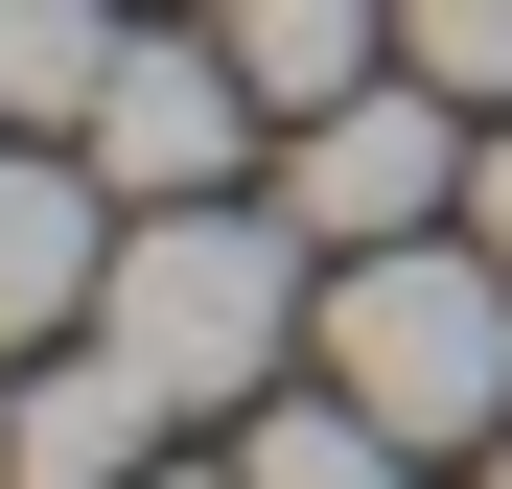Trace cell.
<instances>
[{"label": "cell", "mask_w": 512, "mask_h": 489, "mask_svg": "<svg viewBox=\"0 0 512 489\" xmlns=\"http://www.w3.org/2000/svg\"><path fill=\"white\" fill-rule=\"evenodd\" d=\"M466 233H489V257H512V140H466Z\"/></svg>", "instance_id": "obj_11"}, {"label": "cell", "mask_w": 512, "mask_h": 489, "mask_svg": "<svg viewBox=\"0 0 512 489\" xmlns=\"http://www.w3.org/2000/svg\"><path fill=\"white\" fill-rule=\"evenodd\" d=\"M303 350H326V396H373V420L443 466V443L512 420V257H489V233H466V257H443V233H373V257H326V326H303Z\"/></svg>", "instance_id": "obj_2"}, {"label": "cell", "mask_w": 512, "mask_h": 489, "mask_svg": "<svg viewBox=\"0 0 512 489\" xmlns=\"http://www.w3.org/2000/svg\"><path fill=\"white\" fill-rule=\"evenodd\" d=\"M117 163L94 140H24L0 117V350H47V326H94V280H117Z\"/></svg>", "instance_id": "obj_5"}, {"label": "cell", "mask_w": 512, "mask_h": 489, "mask_svg": "<svg viewBox=\"0 0 512 489\" xmlns=\"http://www.w3.org/2000/svg\"><path fill=\"white\" fill-rule=\"evenodd\" d=\"M210 24H233V70H256L280 117H326L350 70H396V0H210Z\"/></svg>", "instance_id": "obj_7"}, {"label": "cell", "mask_w": 512, "mask_h": 489, "mask_svg": "<svg viewBox=\"0 0 512 489\" xmlns=\"http://www.w3.org/2000/svg\"><path fill=\"white\" fill-rule=\"evenodd\" d=\"M140 489H163V466H140Z\"/></svg>", "instance_id": "obj_13"}, {"label": "cell", "mask_w": 512, "mask_h": 489, "mask_svg": "<svg viewBox=\"0 0 512 489\" xmlns=\"http://www.w3.org/2000/svg\"><path fill=\"white\" fill-rule=\"evenodd\" d=\"M117 47H140L117 0H0V117H24V140H70V117L117 94Z\"/></svg>", "instance_id": "obj_8"}, {"label": "cell", "mask_w": 512, "mask_h": 489, "mask_svg": "<svg viewBox=\"0 0 512 489\" xmlns=\"http://www.w3.org/2000/svg\"><path fill=\"white\" fill-rule=\"evenodd\" d=\"M443 187H466V94H443L419 47H396V70H350V94L303 117V163H280V210L326 233V257H373V233H419Z\"/></svg>", "instance_id": "obj_3"}, {"label": "cell", "mask_w": 512, "mask_h": 489, "mask_svg": "<svg viewBox=\"0 0 512 489\" xmlns=\"http://www.w3.org/2000/svg\"><path fill=\"white\" fill-rule=\"evenodd\" d=\"M117 163V210H187V187H233V140H256V70H233V24H140L117 47V94L70 117Z\"/></svg>", "instance_id": "obj_4"}, {"label": "cell", "mask_w": 512, "mask_h": 489, "mask_svg": "<svg viewBox=\"0 0 512 489\" xmlns=\"http://www.w3.org/2000/svg\"><path fill=\"white\" fill-rule=\"evenodd\" d=\"M396 47L443 70V94H512V0H396Z\"/></svg>", "instance_id": "obj_10"}, {"label": "cell", "mask_w": 512, "mask_h": 489, "mask_svg": "<svg viewBox=\"0 0 512 489\" xmlns=\"http://www.w3.org/2000/svg\"><path fill=\"white\" fill-rule=\"evenodd\" d=\"M140 443H163V396L70 326V350H24V396H0V489H140Z\"/></svg>", "instance_id": "obj_6"}, {"label": "cell", "mask_w": 512, "mask_h": 489, "mask_svg": "<svg viewBox=\"0 0 512 489\" xmlns=\"http://www.w3.org/2000/svg\"><path fill=\"white\" fill-rule=\"evenodd\" d=\"M303 257H326L303 210L256 233V210H210V187H187V210H140V233H117V280H94V350L163 396V420H210V396H280V350L326 326V280H303Z\"/></svg>", "instance_id": "obj_1"}, {"label": "cell", "mask_w": 512, "mask_h": 489, "mask_svg": "<svg viewBox=\"0 0 512 489\" xmlns=\"http://www.w3.org/2000/svg\"><path fill=\"white\" fill-rule=\"evenodd\" d=\"M233 489H419V443L373 420V396H280V420H256V466Z\"/></svg>", "instance_id": "obj_9"}, {"label": "cell", "mask_w": 512, "mask_h": 489, "mask_svg": "<svg viewBox=\"0 0 512 489\" xmlns=\"http://www.w3.org/2000/svg\"><path fill=\"white\" fill-rule=\"evenodd\" d=\"M489 489H512V443H489Z\"/></svg>", "instance_id": "obj_12"}]
</instances>
